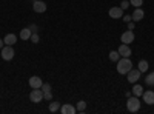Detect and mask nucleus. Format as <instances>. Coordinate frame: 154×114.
Segmentation results:
<instances>
[{
  "instance_id": "obj_1",
  "label": "nucleus",
  "mask_w": 154,
  "mask_h": 114,
  "mask_svg": "<svg viewBox=\"0 0 154 114\" xmlns=\"http://www.w3.org/2000/svg\"><path fill=\"white\" fill-rule=\"evenodd\" d=\"M133 68V62L130 60V57H120L117 60V72L119 74H126Z\"/></svg>"
},
{
  "instance_id": "obj_2",
  "label": "nucleus",
  "mask_w": 154,
  "mask_h": 114,
  "mask_svg": "<svg viewBox=\"0 0 154 114\" xmlns=\"http://www.w3.org/2000/svg\"><path fill=\"white\" fill-rule=\"evenodd\" d=\"M126 109L130 112H137L140 109V100H139V97H136V96L128 97V100H126Z\"/></svg>"
},
{
  "instance_id": "obj_3",
  "label": "nucleus",
  "mask_w": 154,
  "mask_h": 114,
  "mask_svg": "<svg viewBox=\"0 0 154 114\" xmlns=\"http://www.w3.org/2000/svg\"><path fill=\"white\" fill-rule=\"evenodd\" d=\"M29 100L34 103H40L43 100V91L42 88H32V91L29 93Z\"/></svg>"
},
{
  "instance_id": "obj_4",
  "label": "nucleus",
  "mask_w": 154,
  "mask_h": 114,
  "mask_svg": "<svg viewBox=\"0 0 154 114\" xmlns=\"http://www.w3.org/2000/svg\"><path fill=\"white\" fill-rule=\"evenodd\" d=\"M140 74H142V72L139 71V68H131L130 71L126 72V79H128L130 83H136L140 79Z\"/></svg>"
},
{
  "instance_id": "obj_5",
  "label": "nucleus",
  "mask_w": 154,
  "mask_h": 114,
  "mask_svg": "<svg viewBox=\"0 0 154 114\" xmlns=\"http://www.w3.org/2000/svg\"><path fill=\"white\" fill-rule=\"evenodd\" d=\"M14 54H16V53H14V48H12L11 45H6V46L2 48V59H3V60H6V62L12 60Z\"/></svg>"
},
{
  "instance_id": "obj_6",
  "label": "nucleus",
  "mask_w": 154,
  "mask_h": 114,
  "mask_svg": "<svg viewBox=\"0 0 154 114\" xmlns=\"http://www.w3.org/2000/svg\"><path fill=\"white\" fill-rule=\"evenodd\" d=\"M120 42L122 43H126V45H130L131 42H134V32H133V29L125 31L122 34V37H120Z\"/></svg>"
},
{
  "instance_id": "obj_7",
  "label": "nucleus",
  "mask_w": 154,
  "mask_h": 114,
  "mask_svg": "<svg viewBox=\"0 0 154 114\" xmlns=\"http://www.w3.org/2000/svg\"><path fill=\"white\" fill-rule=\"evenodd\" d=\"M109 17L112 19H122L123 17V9L120 6H114L109 9Z\"/></svg>"
},
{
  "instance_id": "obj_8",
  "label": "nucleus",
  "mask_w": 154,
  "mask_h": 114,
  "mask_svg": "<svg viewBox=\"0 0 154 114\" xmlns=\"http://www.w3.org/2000/svg\"><path fill=\"white\" fill-rule=\"evenodd\" d=\"M117 51H119L120 57H130V56L133 54V53H131V48L128 46L126 43H122V45L119 46V49H117Z\"/></svg>"
},
{
  "instance_id": "obj_9",
  "label": "nucleus",
  "mask_w": 154,
  "mask_h": 114,
  "mask_svg": "<svg viewBox=\"0 0 154 114\" xmlns=\"http://www.w3.org/2000/svg\"><path fill=\"white\" fill-rule=\"evenodd\" d=\"M60 111H62L63 114H75V112H77V108H75L74 105H71V103H63V105L60 106Z\"/></svg>"
},
{
  "instance_id": "obj_10",
  "label": "nucleus",
  "mask_w": 154,
  "mask_h": 114,
  "mask_svg": "<svg viewBox=\"0 0 154 114\" xmlns=\"http://www.w3.org/2000/svg\"><path fill=\"white\" fill-rule=\"evenodd\" d=\"M32 9L35 12H45L46 11V3L42 2V0H35V2L32 3Z\"/></svg>"
},
{
  "instance_id": "obj_11",
  "label": "nucleus",
  "mask_w": 154,
  "mask_h": 114,
  "mask_svg": "<svg viewBox=\"0 0 154 114\" xmlns=\"http://www.w3.org/2000/svg\"><path fill=\"white\" fill-rule=\"evenodd\" d=\"M142 97H143V102L145 103H148V105H152L154 103V90L151 91H143V94H142Z\"/></svg>"
},
{
  "instance_id": "obj_12",
  "label": "nucleus",
  "mask_w": 154,
  "mask_h": 114,
  "mask_svg": "<svg viewBox=\"0 0 154 114\" xmlns=\"http://www.w3.org/2000/svg\"><path fill=\"white\" fill-rule=\"evenodd\" d=\"M29 86L31 88H42V85H43V80L38 77V75H32V77L29 79Z\"/></svg>"
},
{
  "instance_id": "obj_13",
  "label": "nucleus",
  "mask_w": 154,
  "mask_h": 114,
  "mask_svg": "<svg viewBox=\"0 0 154 114\" xmlns=\"http://www.w3.org/2000/svg\"><path fill=\"white\" fill-rule=\"evenodd\" d=\"M143 16H145V12H143V9L142 8H136V11L133 12V22H139V20H142L143 19Z\"/></svg>"
},
{
  "instance_id": "obj_14",
  "label": "nucleus",
  "mask_w": 154,
  "mask_h": 114,
  "mask_svg": "<svg viewBox=\"0 0 154 114\" xmlns=\"http://www.w3.org/2000/svg\"><path fill=\"white\" fill-rule=\"evenodd\" d=\"M3 42H5V45H14L16 42H17V35L16 34H6L5 35V39H3Z\"/></svg>"
},
{
  "instance_id": "obj_15",
  "label": "nucleus",
  "mask_w": 154,
  "mask_h": 114,
  "mask_svg": "<svg viewBox=\"0 0 154 114\" xmlns=\"http://www.w3.org/2000/svg\"><path fill=\"white\" fill-rule=\"evenodd\" d=\"M31 34H32V31H31L29 28H23V29L20 31V39H22V40H29V39H31Z\"/></svg>"
},
{
  "instance_id": "obj_16",
  "label": "nucleus",
  "mask_w": 154,
  "mask_h": 114,
  "mask_svg": "<svg viewBox=\"0 0 154 114\" xmlns=\"http://www.w3.org/2000/svg\"><path fill=\"white\" fill-rule=\"evenodd\" d=\"M133 96H136V97H140L143 94V86L142 85H137V83H134V86H133Z\"/></svg>"
},
{
  "instance_id": "obj_17",
  "label": "nucleus",
  "mask_w": 154,
  "mask_h": 114,
  "mask_svg": "<svg viewBox=\"0 0 154 114\" xmlns=\"http://www.w3.org/2000/svg\"><path fill=\"white\" fill-rule=\"evenodd\" d=\"M148 66H149V65H148L146 60H140V62H139V71H140V72H146V71H148Z\"/></svg>"
},
{
  "instance_id": "obj_18",
  "label": "nucleus",
  "mask_w": 154,
  "mask_h": 114,
  "mask_svg": "<svg viewBox=\"0 0 154 114\" xmlns=\"http://www.w3.org/2000/svg\"><path fill=\"white\" fill-rule=\"evenodd\" d=\"M119 59H120L119 51H111V53H109V60H111V62H117Z\"/></svg>"
},
{
  "instance_id": "obj_19",
  "label": "nucleus",
  "mask_w": 154,
  "mask_h": 114,
  "mask_svg": "<svg viewBox=\"0 0 154 114\" xmlns=\"http://www.w3.org/2000/svg\"><path fill=\"white\" fill-rule=\"evenodd\" d=\"M60 106H62V105H60L59 102H53V103H49V111H51V112H56V111L60 109Z\"/></svg>"
},
{
  "instance_id": "obj_20",
  "label": "nucleus",
  "mask_w": 154,
  "mask_h": 114,
  "mask_svg": "<svg viewBox=\"0 0 154 114\" xmlns=\"http://www.w3.org/2000/svg\"><path fill=\"white\" fill-rule=\"evenodd\" d=\"M145 83H146V85H149V86H152V85H154V71H152L151 74H148V75H146Z\"/></svg>"
},
{
  "instance_id": "obj_21",
  "label": "nucleus",
  "mask_w": 154,
  "mask_h": 114,
  "mask_svg": "<svg viewBox=\"0 0 154 114\" xmlns=\"http://www.w3.org/2000/svg\"><path fill=\"white\" fill-rule=\"evenodd\" d=\"M77 111L79 112H83L85 109H86V102H83V100H80V102H77Z\"/></svg>"
},
{
  "instance_id": "obj_22",
  "label": "nucleus",
  "mask_w": 154,
  "mask_h": 114,
  "mask_svg": "<svg viewBox=\"0 0 154 114\" xmlns=\"http://www.w3.org/2000/svg\"><path fill=\"white\" fill-rule=\"evenodd\" d=\"M130 3H131V6L140 8V6H142V3H143V0H130Z\"/></svg>"
},
{
  "instance_id": "obj_23",
  "label": "nucleus",
  "mask_w": 154,
  "mask_h": 114,
  "mask_svg": "<svg viewBox=\"0 0 154 114\" xmlns=\"http://www.w3.org/2000/svg\"><path fill=\"white\" fill-rule=\"evenodd\" d=\"M29 40H31L32 43H38V40H40V37H38V34H37V32H32Z\"/></svg>"
},
{
  "instance_id": "obj_24",
  "label": "nucleus",
  "mask_w": 154,
  "mask_h": 114,
  "mask_svg": "<svg viewBox=\"0 0 154 114\" xmlns=\"http://www.w3.org/2000/svg\"><path fill=\"white\" fill-rule=\"evenodd\" d=\"M131 6V3H130V0H123V2L120 3V8L125 11V9H128V8H130Z\"/></svg>"
},
{
  "instance_id": "obj_25",
  "label": "nucleus",
  "mask_w": 154,
  "mask_h": 114,
  "mask_svg": "<svg viewBox=\"0 0 154 114\" xmlns=\"http://www.w3.org/2000/svg\"><path fill=\"white\" fill-rule=\"evenodd\" d=\"M43 99L45 100H51V99H53V93H51V91H45L43 93Z\"/></svg>"
},
{
  "instance_id": "obj_26",
  "label": "nucleus",
  "mask_w": 154,
  "mask_h": 114,
  "mask_svg": "<svg viewBox=\"0 0 154 114\" xmlns=\"http://www.w3.org/2000/svg\"><path fill=\"white\" fill-rule=\"evenodd\" d=\"M42 91L45 93V91H51V85L49 83H43L42 85Z\"/></svg>"
},
{
  "instance_id": "obj_27",
  "label": "nucleus",
  "mask_w": 154,
  "mask_h": 114,
  "mask_svg": "<svg viewBox=\"0 0 154 114\" xmlns=\"http://www.w3.org/2000/svg\"><path fill=\"white\" fill-rule=\"evenodd\" d=\"M122 20H123L125 23H130V22L133 20V17H131V16H128V14H126V16H123V17H122Z\"/></svg>"
},
{
  "instance_id": "obj_28",
  "label": "nucleus",
  "mask_w": 154,
  "mask_h": 114,
  "mask_svg": "<svg viewBox=\"0 0 154 114\" xmlns=\"http://www.w3.org/2000/svg\"><path fill=\"white\" fill-rule=\"evenodd\" d=\"M28 28H29V29H31L32 32H37V29H38V28H37V25H29Z\"/></svg>"
},
{
  "instance_id": "obj_29",
  "label": "nucleus",
  "mask_w": 154,
  "mask_h": 114,
  "mask_svg": "<svg viewBox=\"0 0 154 114\" xmlns=\"http://www.w3.org/2000/svg\"><path fill=\"white\" fill-rule=\"evenodd\" d=\"M128 29H134V22H130V23H128Z\"/></svg>"
},
{
  "instance_id": "obj_30",
  "label": "nucleus",
  "mask_w": 154,
  "mask_h": 114,
  "mask_svg": "<svg viewBox=\"0 0 154 114\" xmlns=\"http://www.w3.org/2000/svg\"><path fill=\"white\" fill-rule=\"evenodd\" d=\"M3 43H5V42H3L2 39H0V48H3Z\"/></svg>"
},
{
  "instance_id": "obj_31",
  "label": "nucleus",
  "mask_w": 154,
  "mask_h": 114,
  "mask_svg": "<svg viewBox=\"0 0 154 114\" xmlns=\"http://www.w3.org/2000/svg\"><path fill=\"white\" fill-rule=\"evenodd\" d=\"M32 2H35V0H32Z\"/></svg>"
},
{
  "instance_id": "obj_32",
  "label": "nucleus",
  "mask_w": 154,
  "mask_h": 114,
  "mask_svg": "<svg viewBox=\"0 0 154 114\" xmlns=\"http://www.w3.org/2000/svg\"><path fill=\"white\" fill-rule=\"evenodd\" d=\"M152 86H154V85H152Z\"/></svg>"
}]
</instances>
